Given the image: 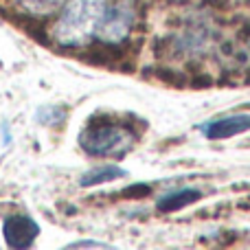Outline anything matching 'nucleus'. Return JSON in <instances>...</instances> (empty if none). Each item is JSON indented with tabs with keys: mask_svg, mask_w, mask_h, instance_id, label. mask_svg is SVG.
<instances>
[{
	"mask_svg": "<svg viewBox=\"0 0 250 250\" xmlns=\"http://www.w3.org/2000/svg\"><path fill=\"white\" fill-rule=\"evenodd\" d=\"M66 119V110L64 108H57V105H51V108H40L38 110V121L42 125H60Z\"/></svg>",
	"mask_w": 250,
	"mask_h": 250,
	"instance_id": "obj_9",
	"label": "nucleus"
},
{
	"mask_svg": "<svg viewBox=\"0 0 250 250\" xmlns=\"http://www.w3.org/2000/svg\"><path fill=\"white\" fill-rule=\"evenodd\" d=\"M108 0H66L64 11L53 26V40L60 46H86L97 33Z\"/></svg>",
	"mask_w": 250,
	"mask_h": 250,
	"instance_id": "obj_1",
	"label": "nucleus"
},
{
	"mask_svg": "<svg viewBox=\"0 0 250 250\" xmlns=\"http://www.w3.org/2000/svg\"><path fill=\"white\" fill-rule=\"evenodd\" d=\"M127 173L119 167H97V169H90L88 173H83L79 185L82 187H97V185H104V182H112V180H119V178H125Z\"/></svg>",
	"mask_w": 250,
	"mask_h": 250,
	"instance_id": "obj_7",
	"label": "nucleus"
},
{
	"mask_svg": "<svg viewBox=\"0 0 250 250\" xmlns=\"http://www.w3.org/2000/svg\"><path fill=\"white\" fill-rule=\"evenodd\" d=\"M134 145V132L108 119H92L79 136V147L90 156H125Z\"/></svg>",
	"mask_w": 250,
	"mask_h": 250,
	"instance_id": "obj_2",
	"label": "nucleus"
},
{
	"mask_svg": "<svg viewBox=\"0 0 250 250\" xmlns=\"http://www.w3.org/2000/svg\"><path fill=\"white\" fill-rule=\"evenodd\" d=\"M2 235L7 246L11 248H29L40 235V226L26 215H11L4 220Z\"/></svg>",
	"mask_w": 250,
	"mask_h": 250,
	"instance_id": "obj_4",
	"label": "nucleus"
},
{
	"mask_svg": "<svg viewBox=\"0 0 250 250\" xmlns=\"http://www.w3.org/2000/svg\"><path fill=\"white\" fill-rule=\"evenodd\" d=\"M66 0H20L22 9L33 16H48V13L57 11Z\"/></svg>",
	"mask_w": 250,
	"mask_h": 250,
	"instance_id": "obj_8",
	"label": "nucleus"
},
{
	"mask_svg": "<svg viewBox=\"0 0 250 250\" xmlns=\"http://www.w3.org/2000/svg\"><path fill=\"white\" fill-rule=\"evenodd\" d=\"M149 191H151L149 185H134L129 189H125L123 195L125 198H143V195H149Z\"/></svg>",
	"mask_w": 250,
	"mask_h": 250,
	"instance_id": "obj_10",
	"label": "nucleus"
},
{
	"mask_svg": "<svg viewBox=\"0 0 250 250\" xmlns=\"http://www.w3.org/2000/svg\"><path fill=\"white\" fill-rule=\"evenodd\" d=\"M134 20V9L129 0H117L114 4H105V11L97 26V38L105 44H119L127 38Z\"/></svg>",
	"mask_w": 250,
	"mask_h": 250,
	"instance_id": "obj_3",
	"label": "nucleus"
},
{
	"mask_svg": "<svg viewBox=\"0 0 250 250\" xmlns=\"http://www.w3.org/2000/svg\"><path fill=\"white\" fill-rule=\"evenodd\" d=\"M68 248H110V246L101 242H75V244H68Z\"/></svg>",
	"mask_w": 250,
	"mask_h": 250,
	"instance_id": "obj_11",
	"label": "nucleus"
},
{
	"mask_svg": "<svg viewBox=\"0 0 250 250\" xmlns=\"http://www.w3.org/2000/svg\"><path fill=\"white\" fill-rule=\"evenodd\" d=\"M250 129V114H230L224 119H215V121L202 125V134L207 138H230L244 134Z\"/></svg>",
	"mask_w": 250,
	"mask_h": 250,
	"instance_id": "obj_5",
	"label": "nucleus"
},
{
	"mask_svg": "<svg viewBox=\"0 0 250 250\" xmlns=\"http://www.w3.org/2000/svg\"><path fill=\"white\" fill-rule=\"evenodd\" d=\"M202 198V193H200L198 189H189V187H185V189H176V191H169L165 198L158 200V211L160 213H173V211H180V208L189 207V204H193L195 200Z\"/></svg>",
	"mask_w": 250,
	"mask_h": 250,
	"instance_id": "obj_6",
	"label": "nucleus"
}]
</instances>
